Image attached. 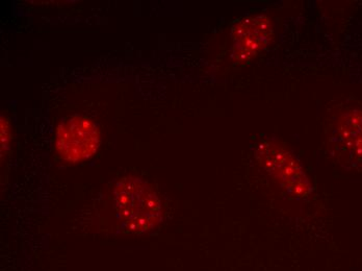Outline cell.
Instances as JSON below:
<instances>
[{
    "instance_id": "6",
    "label": "cell",
    "mask_w": 362,
    "mask_h": 271,
    "mask_svg": "<svg viewBox=\"0 0 362 271\" xmlns=\"http://www.w3.org/2000/svg\"><path fill=\"white\" fill-rule=\"evenodd\" d=\"M8 122H6V121H4V120H2V122H1V140H2V142H4V145H2V149H4V146H6V143H8V134H6V133H8Z\"/></svg>"
},
{
    "instance_id": "5",
    "label": "cell",
    "mask_w": 362,
    "mask_h": 271,
    "mask_svg": "<svg viewBox=\"0 0 362 271\" xmlns=\"http://www.w3.org/2000/svg\"><path fill=\"white\" fill-rule=\"evenodd\" d=\"M339 160L355 168H362V111L350 110L341 115L333 135Z\"/></svg>"
},
{
    "instance_id": "3",
    "label": "cell",
    "mask_w": 362,
    "mask_h": 271,
    "mask_svg": "<svg viewBox=\"0 0 362 271\" xmlns=\"http://www.w3.org/2000/svg\"><path fill=\"white\" fill-rule=\"evenodd\" d=\"M100 132L92 119L75 115L66 119L57 127L55 149L63 160L78 163L88 160L98 149Z\"/></svg>"
},
{
    "instance_id": "1",
    "label": "cell",
    "mask_w": 362,
    "mask_h": 271,
    "mask_svg": "<svg viewBox=\"0 0 362 271\" xmlns=\"http://www.w3.org/2000/svg\"><path fill=\"white\" fill-rule=\"evenodd\" d=\"M115 208L129 232L146 233L162 221V202L156 191L136 178H124L114 190Z\"/></svg>"
},
{
    "instance_id": "4",
    "label": "cell",
    "mask_w": 362,
    "mask_h": 271,
    "mask_svg": "<svg viewBox=\"0 0 362 271\" xmlns=\"http://www.w3.org/2000/svg\"><path fill=\"white\" fill-rule=\"evenodd\" d=\"M233 59L245 65L264 52L274 38L272 22L264 15L238 20L231 30Z\"/></svg>"
},
{
    "instance_id": "2",
    "label": "cell",
    "mask_w": 362,
    "mask_h": 271,
    "mask_svg": "<svg viewBox=\"0 0 362 271\" xmlns=\"http://www.w3.org/2000/svg\"><path fill=\"white\" fill-rule=\"evenodd\" d=\"M256 158L260 166L293 197H306L310 184L301 164L290 151L276 143H260L256 147Z\"/></svg>"
}]
</instances>
